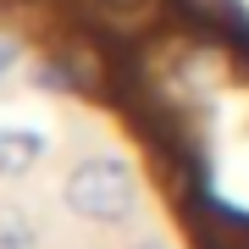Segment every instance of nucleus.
<instances>
[{
    "label": "nucleus",
    "mask_w": 249,
    "mask_h": 249,
    "mask_svg": "<svg viewBox=\"0 0 249 249\" xmlns=\"http://www.w3.org/2000/svg\"><path fill=\"white\" fill-rule=\"evenodd\" d=\"M11 67H17V45H11V39H0V78H6Z\"/></svg>",
    "instance_id": "6"
},
{
    "label": "nucleus",
    "mask_w": 249,
    "mask_h": 249,
    "mask_svg": "<svg viewBox=\"0 0 249 249\" xmlns=\"http://www.w3.org/2000/svg\"><path fill=\"white\" fill-rule=\"evenodd\" d=\"M61 199H67L72 216H83V222H127V216L139 211V178H133V166L116 160V155H89V160H78V166L67 172Z\"/></svg>",
    "instance_id": "1"
},
{
    "label": "nucleus",
    "mask_w": 249,
    "mask_h": 249,
    "mask_svg": "<svg viewBox=\"0 0 249 249\" xmlns=\"http://www.w3.org/2000/svg\"><path fill=\"white\" fill-rule=\"evenodd\" d=\"M45 155V133L34 127H0V178H22Z\"/></svg>",
    "instance_id": "2"
},
{
    "label": "nucleus",
    "mask_w": 249,
    "mask_h": 249,
    "mask_svg": "<svg viewBox=\"0 0 249 249\" xmlns=\"http://www.w3.org/2000/svg\"><path fill=\"white\" fill-rule=\"evenodd\" d=\"M133 249H172V244H160V238H144V244H133Z\"/></svg>",
    "instance_id": "7"
},
{
    "label": "nucleus",
    "mask_w": 249,
    "mask_h": 249,
    "mask_svg": "<svg viewBox=\"0 0 249 249\" xmlns=\"http://www.w3.org/2000/svg\"><path fill=\"white\" fill-rule=\"evenodd\" d=\"M111 17H139V11H155V0H100Z\"/></svg>",
    "instance_id": "5"
},
{
    "label": "nucleus",
    "mask_w": 249,
    "mask_h": 249,
    "mask_svg": "<svg viewBox=\"0 0 249 249\" xmlns=\"http://www.w3.org/2000/svg\"><path fill=\"white\" fill-rule=\"evenodd\" d=\"M0 249H39L34 216L17 211V205H0Z\"/></svg>",
    "instance_id": "4"
},
{
    "label": "nucleus",
    "mask_w": 249,
    "mask_h": 249,
    "mask_svg": "<svg viewBox=\"0 0 249 249\" xmlns=\"http://www.w3.org/2000/svg\"><path fill=\"white\" fill-rule=\"evenodd\" d=\"M178 11H188L194 22H216V28H238L249 22V11H244V0H178Z\"/></svg>",
    "instance_id": "3"
}]
</instances>
